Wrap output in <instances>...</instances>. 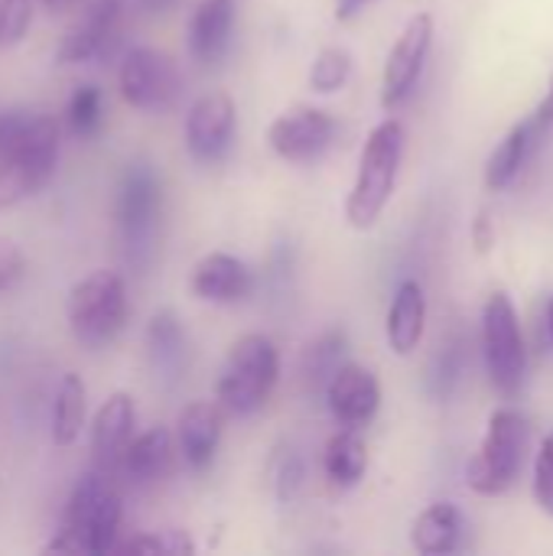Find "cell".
Listing matches in <instances>:
<instances>
[{
	"mask_svg": "<svg viewBox=\"0 0 553 556\" xmlns=\"http://www.w3.org/2000/svg\"><path fill=\"white\" fill-rule=\"evenodd\" d=\"M121 495L111 485V476L91 469L85 472L65 505L59 534L42 547V554H85L104 556L117 547L121 531Z\"/></svg>",
	"mask_w": 553,
	"mask_h": 556,
	"instance_id": "6da1fadb",
	"label": "cell"
},
{
	"mask_svg": "<svg viewBox=\"0 0 553 556\" xmlns=\"http://www.w3.org/2000/svg\"><path fill=\"white\" fill-rule=\"evenodd\" d=\"M401 156H404V124L388 117L368 134L362 156H359V173L345 199V218L352 228L368 231L378 225V218L385 215L394 195Z\"/></svg>",
	"mask_w": 553,
	"mask_h": 556,
	"instance_id": "7a4b0ae2",
	"label": "cell"
},
{
	"mask_svg": "<svg viewBox=\"0 0 553 556\" xmlns=\"http://www.w3.org/2000/svg\"><path fill=\"white\" fill-rule=\"evenodd\" d=\"M160 212H163V186L153 163L147 160L127 163L114 199V235H117L121 257L137 270L147 267L153 257Z\"/></svg>",
	"mask_w": 553,
	"mask_h": 556,
	"instance_id": "3957f363",
	"label": "cell"
},
{
	"mask_svg": "<svg viewBox=\"0 0 553 556\" xmlns=\"http://www.w3.org/2000/svg\"><path fill=\"white\" fill-rule=\"evenodd\" d=\"M277 381H280L277 345L261 332H248L231 345L222 365L218 388H215L218 407L231 417H251L271 401Z\"/></svg>",
	"mask_w": 553,
	"mask_h": 556,
	"instance_id": "277c9868",
	"label": "cell"
},
{
	"mask_svg": "<svg viewBox=\"0 0 553 556\" xmlns=\"http://www.w3.org/2000/svg\"><path fill=\"white\" fill-rule=\"evenodd\" d=\"M528 443H531L528 417L515 407H499L489 420L479 453L466 466V485L486 498L505 495L521 476Z\"/></svg>",
	"mask_w": 553,
	"mask_h": 556,
	"instance_id": "5b68a950",
	"label": "cell"
},
{
	"mask_svg": "<svg viewBox=\"0 0 553 556\" xmlns=\"http://www.w3.org/2000/svg\"><path fill=\"white\" fill-rule=\"evenodd\" d=\"M68 329L78 345L104 349L127 326V287L117 270H95L68 290Z\"/></svg>",
	"mask_w": 553,
	"mask_h": 556,
	"instance_id": "8992f818",
	"label": "cell"
},
{
	"mask_svg": "<svg viewBox=\"0 0 553 556\" xmlns=\"http://www.w3.org/2000/svg\"><path fill=\"white\" fill-rule=\"evenodd\" d=\"M482 358L489 381L508 401L525 391L528 381V349L515 303L505 293H492L482 309Z\"/></svg>",
	"mask_w": 553,
	"mask_h": 556,
	"instance_id": "52a82bcc",
	"label": "cell"
},
{
	"mask_svg": "<svg viewBox=\"0 0 553 556\" xmlns=\"http://www.w3.org/2000/svg\"><path fill=\"white\" fill-rule=\"evenodd\" d=\"M59 163V124L49 114H36L26 137L0 156V212L36 195Z\"/></svg>",
	"mask_w": 553,
	"mask_h": 556,
	"instance_id": "ba28073f",
	"label": "cell"
},
{
	"mask_svg": "<svg viewBox=\"0 0 553 556\" xmlns=\"http://www.w3.org/2000/svg\"><path fill=\"white\" fill-rule=\"evenodd\" d=\"M117 85H121V98L143 114L169 111L183 88L176 62L150 46H134L124 52L117 68Z\"/></svg>",
	"mask_w": 553,
	"mask_h": 556,
	"instance_id": "9c48e42d",
	"label": "cell"
},
{
	"mask_svg": "<svg viewBox=\"0 0 553 556\" xmlns=\"http://www.w3.org/2000/svg\"><path fill=\"white\" fill-rule=\"evenodd\" d=\"M430 46H433V16L430 13H414L407 20V26L401 29V36L394 39V46L388 52V62H385L381 104L388 111L401 108L414 94V88H417V81L424 75Z\"/></svg>",
	"mask_w": 553,
	"mask_h": 556,
	"instance_id": "30bf717a",
	"label": "cell"
},
{
	"mask_svg": "<svg viewBox=\"0 0 553 556\" xmlns=\"http://www.w3.org/2000/svg\"><path fill=\"white\" fill-rule=\"evenodd\" d=\"M336 134H339V121L329 111L300 104L284 111L267 127V143L287 163H313L336 143Z\"/></svg>",
	"mask_w": 553,
	"mask_h": 556,
	"instance_id": "8fae6325",
	"label": "cell"
},
{
	"mask_svg": "<svg viewBox=\"0 0 553 556\" xmlns=\"http://www.w3.org/2000/svg\"><path fill=\"white\" fill-rule=\"evenodd\" d=\"M235 124H238V111H235L231 94L209 91V94L196 98L186 114V127H183L189 156L196 163L225 160L235 143Z\"/></svg>",
	"mask_w": 553,
	"mask_h": 556,
	"instance_id": "7c38bea8",
	"label": "cell"
},
{
	"mask_svg": "<svg viewBox=\"0 0 553 556\" xmlns=\"http://www.w3.org/2000/svg\"><path fill=\"white\" fill-rule=\"evenodd\" d=\"M121 16H124V0H91L81 10V16L65 29L62 42L55 49V62L81 65V62L104 59L111 52V46L117 42Z\"/></svg>",
	"mask_w": 553,
	"mask_h": 556,
	"instance_id": "4fadbf2b",
	"label": "cell"
},
{
	"mask_svg": "<svg viewBox=\"0 0 553 556\" xmlns=\"http://www.w3.org/2000/svg\"><path fill=\"white\" fill-rule=\"evenodd\" d=\"M326 404L342 427L362 430L375 420L381 407V384L365 365L342 362L326 381Z\"/></svg>",
	"mask_w": 553,
	"mask_h": 556,
	"instance_id": "5bb4252c",
	"label": "cell"
},
{
	"mask_svg": "<svg viewBox=\"0 0 553 556\" xmlns=\"http://www.w3.org/2000/svg\"><path fill=\"white\" fill-rule=\"evenodd\" d=\"M189 290L192 296L205 300V303H218V306H231L251 296L254 290V270L225 251H212L205 254L189 277Z\"/></svg>",
	"mask_w": 553,
	"mask_h": 556,
	"instance_id": "9a60e30c",
	"label": "cell"
},
{
	"mask_svg": "<svg viewBox=\"0 0 553 556\" xmlns=\"http://www.w3.org/2000/svg\"><path fill=\"white\" fill-rule=\"evenodd\" d=\"M134 420H137V410H134V397L117 391L111 394L98 414H95V424H91V453H95V469L111 476L117 472L121 466V456L134 437Z\"/></svg>",
	"mask_w": 553,
	"mask_h": 556,
	"instance_id": "2e32d148",
	"label": "cell"
},
{
	"mask_svg": "<svg viewBox=\"0 0 553 556\" xmlns=\"http://www.w3.org/2000/svg\"><path fill=\"white\" fill-rule=\"evenodd\" d=\"M231 29H235V0H202L192 10L186 29L189 55L199 65L218 62L231 46Z\"/></svg>",
	"mask_w": 553,
	"mask_h": 556,
	"instance_id": "e0dca14e",
	"label": "cell"
},
{
	"mask_svg": "<svg viewBox=\"0 0 553 556\" xmlns=\"http://www.w3.org/2000/svg\"><path fill=\"white\" fill-rule=\"evenodd\" d=\"M176 440H179L183 463L192 472L209 469L212 459H215V453H218V443H222V407L218 404H209V401L189 404L179 414Z\"/></svg>",
	"mask_w": 553,
	"mask_h": 556,
	"instance_id": "ac0fdd59",
	"label": "cell"
},
{
	"mask_svg": "<svg viewBox=\"0 0 553 556\" xmlns=\"http://www.w3.org/2000/svg\"><path fill=\"white\" fill-rule=\"evenodd\" d=\"M388 345L394 355H411L427 329V296L417 280H404L388 309Z\"/></svg>",
	"mask_w": 553,
	"mask_h": 556,
	"instance_id": "d6986e66",
	"label": "cell"
},
{
	"mask_svg": "<svg viewBox=\"0 0 553 556\" xmlns=\"http://www.w3.org/2000/svg\"><path fill=\"white\" fill-rule=\"evenodd\" d=\"M147 358H150L156 381H166V384L179 381L186 368V332L173 309L153 313L147 326Z\"/></svg>",
	"mask_w": 553,
	"mask_h": 556,
	"instance_id": "ffe728a7",
	"label": "cell"
},
{
	"mask_svg": "<svg viewBox=\"0 0 553 556\" xmlns=\"http://www.w3.org/2000/svg\"><path fill=\"white\" fill-rule=\"evenodd\" d=\"M544 130H548V127L531 114L528 121H521V124L495 147V153H492L489 163H486V186H489L492 192H502V189H508V186L518 179V173H521L528 153L535 150V140H538Z\"/></svg>",
	"mask_w": 553,
	"mask_h": 556,
	"instance_id": "44dd1931",
	"label": "cell"
},
{
	"mask_svg": "<svg viewBox=\"0 0 553 556\" xmlns=\"http://www.w3.org/2000/svg\"><path fill=\"white\" fill-rule=\"evenodd\" d=\"M463 541V515L450 502H437L424 508L411 528V544L424 556H443L460 551Z\"/></svg>",
	"mask_w": 553,
	"mask_h": 556,
	"instance_id": "7402d4cb",
	"label": "cell"
},
{
	"mask_svg": "<svg viewBox=\"0 0 553 556\" xmlns=\"http://www.w3.org/2000/svg\"><path fill=\"white\" fill-rule=\"evenodd\" d=\"M169 453H173V437L166 427H150L147 433H140L137 440L127 443L124 456H121V472L134 482V485H147L156 482L166 466H169Z\"/></svg>",
	"mask_w": 553,
	"mask_h": 556,
	"instance_id": "603a6c76",
	"label": "cell"
},
{
	"mask_svg": "<svg viewBox=\"0 0 553 556\" xmlns=\"http://www.w3.org/2000/svg\"><path fill=\"white\" fill-rule=\"evenodd\" d=\"M323 469H326V479L336 485V489H355L368 469V446L365 440L359 437V430H349L342 427L329 443H326V453H323Z\"/></svg>",
	"mask_w": 553,
	"mask_h": 556,
	"instance_id": "cb8c5ba5",
	"label": "cell"
},
{
	"mask_svg": "<svg viewBox=\"0 0 553 556\" xmlns=\"http://www.w3.org/2000/svg\"><path fill=\"white\" fill-rule=\"evenodd\" d=\"M85 414H88V404H85L81 378L78 375H62V381L55 388V401H52V424H49L52 443L55 446H72L81 437Z\"/></svg>",
	"mask_w": 553,
	"mask_h": 556,
	"instance_id": "d4e9b609",
	"label": "cell"
},
{
	"mask_svg": "<svg viewBox=\"0 0 553 556\" xmlns=\"http://www.w3.org/2000/svg\"><path fill=\"white\" fill-rule=\"evenodd\" d=\"M352 75V55L342 46H326L316 52L313 65H310V88L319 94H332L339 91Z\"/></svg>",
	"mask_w": 553,
	"mask_h": 556,
	"instance_id": "484cf974",
	"label": "cell"
},
{
	"mask_svg": "<svg viewBox=\"0 0 553 556\" xmlns=\"http://www.w3.org/2000/svg\"><path fill=\"white\" fill-rule=\"evenodd\" d=\"M65 117H68V127L75 137H91L101 130V121H104V94L98 85H81L72 91L68 98V108H65Z\"/></svg>",
	"mask_w": 553,
	"mask_h": 556,
	"instance_id": "4316f807",
	"label": "cell"
},
{
	"mask_svg": "<svg viewBox=\"0 0 553 556\" xmlns=\"http://www.w3.org/2000/svg\"><path fill=\"white\" fill-rule=\"evenodd\" d=\"M114 551L121 554H150V556H192L196 544L189 541L186 531H156V534H140L130 538L127 544H117Z\"/></svg>",
	"mask_w": 553,
	"mask_h": 556,
	"instance_id": "83f0119b",
	"label": "cell"
},
{
	"mask_svg": "<svg viewBox=\"0 0 553 556\" xmlns=\"http://www.w3.org/2000/svg\"><path fill=\"white\" fill-rule=\"evenodd\" d=\"M342 352H345V336H342V332H326L319 342L310 345V352H306V358H303L306 378L316 381V384H319V381H329V375L342 365V362H339Z\"/></svg>",
	"mask_w": 553,
	"mask_h": 556,
	"instance_id": "f1b7e54d",
	"label": "cell"
},
{
	"mask_svg": "<svg viewBox=\"0 0 553 556\" xmlns=\"http://www.w3.org/2000/svg\"><path fill=\"white\" fill-rule=\"evenodd\" d=\"M33 23V0H0V49L16 46Z\"/></svg>",
	"mask_w": 553,
	"mask_h": 556,
	"instance_id": "f546056e",
	"label": "cell"
},
{
	"mask_svg": "<svg viewBox=\"0 0 553 556\" xmlns=\"http://www.w3.org/2000/svg\"><path fill=\"white\" fill-rule=\"evenodd\" d=\"M535 498H538L541 511H548L553 518V433L544 437V443L538 450V463H535Z\"/></svg>",
	"mask_w": 553,
	"mask_h": 556,
	"instance_id": "4dcf8cb0",
	"label": "cell"
},
{
	"mask_svg": "<svg viewBox=\"0 0 553 556\" xmlns=\"http://www.w3.org/2000/svg\"><path fill=\"white\" fill-rule=\"evenodd\" d=\"M456 381H460V352H456V345H447L437 355V362L430 365V391L437 397H450Z\"/></svg>",
	"mask_w": 553,
	"mask_h": 556,
	"instance_id": "1f68e13d",
	"label": "cell"
},
{
	"mask_svg": "<svg viewBox=\"0 0 553 556\" xmlns=\"http://www.w3.org/2000/svg\"><path fill=\"white\" fill-rule=\"evenodd\" d=\"M26 274V257L23 251L10 241V238H0V296L10 293Z\"/></svg>",
	"mask_w": 553,
	"mask_h": 556,
	"instance_id": "d6a6232c",
	"label": "cell"
},
{
	"mask_svg": "<svg viewBox=\"0 0 553 556\" xmlns=\"http://www.w3.org/2000/svg\"><path fill=\"white\" fill-rule=\"evenodd\" d=\"M36 114L29 111H0V156H7L29 130Z\"/></svg>",
	"mask_w": 553,
	"mask_h": 556,
	"instance_id": "836d02e7",
	"label": "cell"
},
{
	"mask_svg": "<svg viewBox=\"0 0 553 556\" xmlns=\"http://www.w3.org/2000/svg\"><path fill=\"white\" fill-rule=\"evenodd\" d=\"M300 482H303V463L297 459V456H290L287 463H284V469H280V479H277V492H280V498L287 502V498H293L297 495V489H300Z\"/></svg>",
	"mask_w": 553,
	"mask_h": 556,
	"instance_id": "e575fe53",
	"label": "cell"
},
{
	"mask_svg": "<svg viewBox=\"0 0 553 556\" xmlns=\"http://www.w3.org/2000/svg\"><path fill=\"white\" fill-rule=\"evenodd\" d=\"M473 244H476L479 254L492 251V244H495V225H492V215L489 212H479L473 218Z\"/></svg>",
	"mask_w": 553,
	"mask_h": 556,
	"instance_id": "d590c367",
	"label": "cell"
},
{
	"mask_svg": "<svg viewBox=\"0 0 553 556\" xmlns=\"http://www.w3.org/2000/svg\"><path fill=\"white\" fill-rule=\"evenodd\" d=\"M368 3H372V0H336V20H339V23H349V20H355Z\"/></svg>",
	"mask_w": 553,
	"mask_h": 556,
	"instance_id": "8d00e7d4",
	"label": "cell"
},
{
	"mask_svg": "<svg viewBox=\"0 0 553 556\" xmlns=\"http://www.w3.org/2000/svg\"><path fill=\"white\" fill-rule=\"evenodd\" d=\"M535 117H538L544 127H551L553 124V78H551V88H548V98L541 101V108L535 111Z\"/></svg>",
	"mask_w": 553,
	"mask_h": 556,
	"instance_id": "74e56055",
	"label": "cell"
},
{
	"mask_svg": "<svg viewBox=\"0 0 553 556\" xmlns=\"http://www.w3.org/2000/svg\"><path fill=\"white\" fill-rule=\"evenodd\" d=\"M544 326H548V339H551L553 345V296L548 300V309H544Z\"/></svg>",
	"mask_w": 553,
	"mask_h": 556,
	"instance_id": "f35d334b",
	"label": "cell"
},
{
	"mask_svg": "<svg viewBox=\"0 0 553 556\" xmlns=\"http://www.w3.org/2000/svg\"><path fill=\"white\" fill-rule=\"evenodd\" d=\"M72 3H75V0H42V7H46V10H52V13H55V10H65V7H72Z\"/></svg>",
	"mask_w": 553,
	"mask_h": 556,
	"instance_id": "ab89813d",
	"label": "cell"
}]
</instances>
